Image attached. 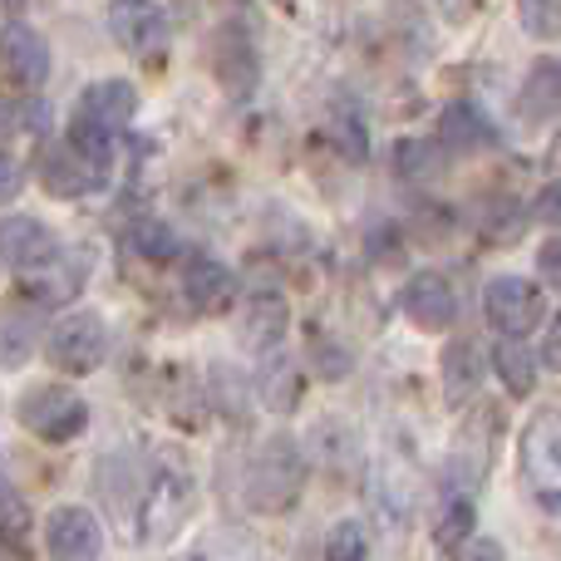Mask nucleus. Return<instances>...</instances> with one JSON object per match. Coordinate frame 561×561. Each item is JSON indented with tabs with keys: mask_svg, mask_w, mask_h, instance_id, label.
<instances>
[{
	"mask_svg": "<svg viewBox=\"0 0 561 561\" xmlns=\"http://www.w3.org/2000/svg\"><path fill=\"white\" fill-rule=\"evenodd\" d=\"M493 369H497V385H507L513 399H527L537 389V355L523 345V335H497Z\"/></svg>",
	"mask_w": 561,
	"mask_h": 561,
	"instance_id": "aec40b11",
	"label": "nucleus"
},
{
	"mask_svg": "<svg viewBox=\"0 0 561 561\" xmlns=\"http://www.w3.org/2000/svg\"><path fill=\"white\" fill-rule=\"evenodd\" d=\"M483 310H488V320H493L497 335H523L527 340L537 325H542L547 296L523 276H497V280H488V290H483Z\"/></svg>",
	"mask_w": 561,
	"mask_h": 561,
	"instance_id": "423d86ee",
	"label": "nucleus"
},
{
	"mask_svg": "<svg viewBox=\"0 0 561 561\" xmlns=\"http://www.w3.org/2000/svg\"><path fill=\"white\" fill-rule=\"evenodd\" d=\"M300 394H306V379H300V365H290V359H272V365L256 375V399H262L272 414H296Z\"/></svg>",
	"mask_w": 561,
	"mask_h": 561,
	"instance_id": "412c9836",
	"label": "nucleus"
},
{
	"mask_svg": "<svg viewBox=\"0 0 561 561\" xmlns=\"http://www.w3.org/2000/svg\"><path fill=\"white\" fill-rule=\"evenodd\" d=\"M517 20L533 39H561V0H517Z\"/></svg>",
	"mask_w": 561,
	"mask_h": 561,
	"instance_id": "b1692460",
	"label": "nucleus"
},
{
	"mask_svg": "<svg viewBox=\"0 0 561 561\" xmlns=\"http://www.w3.org/2000/svg\"><path fill=\"white\" fill-rule=\"evenodd\" d=\"M0 79L10 89H39L49 79V45L25 20H10L0 30Z\"/></svg>",
	"mask_w": 561,
	"mask_h": 561,
	"instance_id": "6e6552de",
	"label": "nucleus"
},
{
	"mask_svg": "<svg viewBox=\"0 0 561 561\" xmlns=\"http://www.w3.org/2000/svg\"><path fill=\"white\" fill-rule=\"evenodd\" d=\"M134 108H138V94L128 79H99V84H89L84 99H79V114L104 124V128H114V134L134 118Z\"/></svg>",
	"mask_w": 561,
	"mask_h": 561,
	"instance_id": "f3484780",
	"label": "nucleus"
},
{
	"mask_svg": "<svg viewBox=\"0 0 561 561\" xmlns=\"http://www.w3.org/2000/svg\"><path fill=\"white\" fill-rule=\"evenodd\" d=\"M533 213H537V222H547V227H561V178H557V183H547L542 193H537Z\"/></svg>",
	"mask_w": 561,
	"mask_h": 561,
	"instance_id": "c85d7f7f",
	"label": "nucleus"
},
{
	"mask_svg": "<svg viewBox=\"0 0 561 561\" xmlns=\"http://www.w3.org/2000/svg\"><path fill=\"white\" fill-rule=\"evenodd\" d=\"M108 35L134 59H158L168 49V15L153 0H114L108 5Z\"/></svg>",
	"mask_w": 561,
	"mask_h": 561,
	"instance_id": "0eeeda50",
	"label": "nucleus"
},
{
	"mask_svg": "<svg viewBox=\"0 0 561 561\" xmlns=\"http://www.w3.org/2000/svg\"><path fill=\"white\" fill-rule=\"evenodd\" d=\"M0 5H5V10H25V0H0Z\"/></svg>",
	"mask_w": 561,
	"mask_h": 561,
	"instance_id": "473e14b6",
	"label": "nucleus"
},
{
	"mask_svg": "<svg viewBox=\"0 0 561 561\" xmlns=\"http://www.w3.org/2000/svg\"><path fill=\"white\" fill-rule=\"evenodd\" d=\"M39 330H45V310L39 300H10L0 310V369H20L39 345Z\"/></svg>",
	"mask_w": 561,
	"mask_h": 561,
	"instance_id": "ddd939ff",
	"label": "nucleus"
},
{
	"mask_svg": "<svg viewBox=\"0 0 561 561\" xmlns=\"http://www.w3.org/2000/svg\"><path fill=\"white\" fill-rule=\"evenodd\" d=\"M134 247L144 256H153V262H173V256H178V237L168 232L163 222H138L134 227Z\"/></svg>",
	"mask_w": 561,
	"mask_h": 561,
	"instance_id": "a878e982",
	"label": "nucleus"
},
{
	"mask_svg": "<svg viewBox=\"0 0 561 561\" xmlns=\"http://www.w3.org/2000/svg\"><path fill=\"white\" fill-rule=\"evenodd\" d=\"M523 488L542 517L561 523V409H537L523 434Z\"/></svg>",
	"mask_w": 561,
	"mask_h": 561,
	"instance_id": "f03ea898",
	"label": "nucleus"
},
{
	"mask_svg": "<svg viewBox=\"0 0 561 561\" xmlns=\"http://www.w3.org/2000/svg\"><path fill=\"white\" fill-rule=\"evenodd\" d=\"M286 325H290V310L276 290H256L252 300L242 306V345L256 350V355H272V350L286 340Z\"/></svg>",
	"mask_w": 561,
	"mask_h": 561,
	"instance_id": "4468645a",
	"label": "nucleus"
},
{
	"mask_svg": "<svg viewBox=\"0 0 561 561\" xmlns=\"http://www.w3.org/2000/svg\"><path fill=\"white\" fill-rule=\"evenodd\" d=\"M537 272H542V280L552 290H561V237H552V242L537 252Z\"/></svg>",
	"mask_w": 561,
	"mask_h": 561,
	"instance_id": "c756f323",
	"label": "nucleus"
},
{
	"mask_svg": "<svg viewBox=\"0 0 561 561\" xmlns=\"http://www.w3.org/2000/svg\"><path fill=\"white\" fill-rule=\"evenodd\" d=\"M15 193H20V163L10 153H0V203H10Z\"/></svg>",
	"mask_w": 561,
	"mask_h": 561,
	"instance_id": "7c9ffc66",
	"label": "nucleus"
},
{
	"mask_svg": "<svg viewBox=\"0 0 561 561\" xmlns=\"http://www.w3.org/2000/svg\"><path fill=\"white\" fill-rule=\"evenodd\" d=\"M15 414L39 444H75L89 428V404L69 385H35Z\"/></svg>",
	"mask_w": 561,
	"mask_h": 561,
	"instance_id": "7ed1b4c3",
	"label": "nucleus"
},
{
	"mask_svg": "<svg viewBox=\"0 0 561 561\" xmlns=\"http://www.w3.org/2000/svg\"><path fill=\"white\" fill-rule=\"evenodd\" d=\"M256 75H262V65H256L252 39L237 25H227L222 35H217V79H222V89L232 99H247L256 89Z\"/></svg>",
	"mask_w": 561,
	"mask_h": 561,
	"instance_id": "2eb2a0df",
	"label": "nucleus"
},
{
	"mask_svg": "<svg viewBox=\"0 0 561 561\" xmlns=\"http://www.w3.org/2000/svg\"><path fill=\"white\" fill-rule=\"evenodd\" d=\"M369 557V537L359 523H335L325 533V561H365Z\"/></svg>",
	"mask_w": 561,
	"mask_h": 561,
	"instance_id": "393cba45",
	"label": "nucleus"
},
{
	"mask_svg": "<svg viewBox=\"0 0 561 561\" xmlns=\"http://www.w3.org/2000/svg\"><path fill=\"white\" fill-rule=\"evenodd\" d=\"M463 537H473V503H468V497H448L444 513H438V523H434V542L458 547Z\"/></svg>",
	"mask_w": 561,
	"mask_h": 561,
	"instance_id": "5701e85b",
	"label": "nucleus"
},
{
	"mask_svg": "<svg viewBox=\"0 0 561 561\" xmlns=\"http://www.w3.org/2000/svg\"><path fill=\"white\" fill-rule=\"evenodd\" d=\"M104 173H108V168L94 163L89 153H79L69 138L49 148L45 163H39V178H45V193L49 197H84V193H94V187L104 183Z\"/></svg>",
	"mask_w": 561,
	"mask_h": 561,
	"instance_id": "f8f14e48",
	"label": "nucleus"
},
{
	"mask_svg": "<svg viewBox=\"0 0 561 561\" xmlns=\"http://www.w3.org/2000/svg\"><path fill=\"white\" fill-rule=\"evenodd\" d=\"M542 365L547 369H561V316L547 325V340H542Z\"/></svg>",
	"mask_w": 561,
	"mask_h": 561,
	"instance_id": "2f4dec72",
	"label": "nucleus"
},
{
	"mask_svg": "<svg viewBox=\"0 0 561 561\" xmlns=\"http://www.w3.org/2000/svg\"><path fill=\"white\" fill-rule=\"evenodd\" d=\"M454 561H507V552H503V542H497V537H463Z\"/></svg>",
	"mask_w": 561,
	"mask_h": 561,
	"instance_id": "cd10ccee",
	"label": "nucleus"
},
{
	"mask_svg": "<svg viewBox=\"0 0 561 561\" xmlns=\"http://www.w3.org/2000/svg\"><path fill=\"white\" fill-rule=\"evenodd\" d=\"M478 385H483V350H478V340H454V345L444 350V394L448 404H468V399L478 394Z\"/></svg>",
	"mask_w": 561,
	"mask_h": 561,
	"instance_id": "a211bd4d",
	"label": "nucleus"
},
{
	"mask_svg": "<svg viewBox=\"0 0 561 561\" xmlns=\"http://www.w3.org/2000/svg\"><path fill=\"white\" fill-rule=\"evenodd\" d=\"M399 306H404L409 325L428 330V335H438V330H448V325L458 320V296H454V286H448V280L438 276V272L409 276V286H404V296H399Z\"/></svg>",
	"mask_w": 561,
	"mask_h": 561,
	"instance_id": "9d476101",
	"label": "nucleus"
},
{
	"mask_svg": "<svg viewBox=\"0 0 561 561\" xmlns=\"http://www.w3.org/2000/svg\"><path fill=\"white\" fill-rule=\"evenodd\" d=\"M49 561H99L104 557V527L84 507H55L45 523Z\"/></svg>",
	"mask_w": 561,
	"mask_h": 561,
	"instance_id": "1a4fd4ad",
	"label": "nucleus"
},
{
	"mask_svg": "<svg viewBox=\"0 0 561 561\" xmlns=\"http://www.w3.org/2000/svg\"><path fill=\"white\" fill-rule=\"evenodd\" d=\"M45 355L65 375H94L108 359V330L94 310H69L65 320H55V330L45 335Z\"/></svg>",
	"mask_w": 561,
	"mask_h": 561,
	"instance_id": "20e7f679",
	"label": "nucleus"
},
{
	"mask_svg": "<svg viewBox=\"0 0 561 561\" xmlns=\"http://www.w3.org/2000/svg\"><path fill=\"white\" fill-rule=\"evenodd\" d=\"M59 256V242L39 217H5L0 222V262L15 272H45Z\"/></svg>",
	"mask_w": 561,
	"mask_h": 561,
	"instance_id": "9b49d317",
	"label": "nucleus"
},
{
	"mask_svg": "<svg viewBox=\"0 0 561 561\" xmlns=\"http://www.w3.org/2000/svg\"><path fill=\"white\" fill-rule=\"evenodd\" d=\"M187 513H193V478H187V468L163 458V463L153 468V478H148L138 533H144V542H168V537L183 527Z\"/></svg>",
	"mask_w": 561,
	"mask_h": 561,
	"instance_id": "39448f33",
	"label": "nucleus"
},
{
	"mask_svg": "<svg viewBox=\"0 0 561 561\" xmlns=\"http://www.w3.org/2000/svg\"><path fill=\"white\" fill-rule=\"evenodd\" d=\"M438 138H444V148H454V153H478V148H493V124L483 118V108L473 104H448L444 118H438Z\"/></svg>",
	"mask_w": 561,
	"mask_h": 561,
	"instance_id": "6ab92c4d",
	"label": "nucleus"
},
{
	"mask_svg": "<svg viewBox=\"0 0 561 561\" xmlns=\"http://www.w3.org/2000/svg\"><path fill=\"white\" fill-rule=\"evenodd\" d=\"M300 488H306V458L300 444L290 434H272L262 448L252 454L242 473V503L262 517H280L296 507Z\"/></svg>",
	"mask_w": 561,
	"mask_h": 561,
	"instance_id": "f257e3e1",
	"label": "nucleus"
},
{
	"mask_svg": "<svg viewBox=\"0 0 561 561\" xmlns=\"http://www.w3.org/2000/svg\"><path fill=\"white\" fill-rule=\"evenodd\" d=\"M25 527H30L25 497L15 493V483H10V478H0V537H25Z\"/></svg>",
	"mask_w": 561,
	"mask_h": 561,
	"instance_id": "bb28decb",
	"label": "nucleus"
},
{
	"mask_svg": "<svg viewBox=\"0 0 561 561\" xmlns=\"http://www.w3.org/2000/svg\"><path fill=\"white\" fill-rule=\"evenodd\" d=\"M183 290H187V300H193L197 310H207V316H217V310H227L232 306V296H237V272L232 266H222V262H193L183 272Z\"/></svg>",
	"mask_w": 561,
	"mask_h": 561,
	"instance_id": "dca6fc26",
	"label": "nucleus"
},
{
	"mask_svg": "<svg viewBox=\"0 0 561 561\" xmlns=\"http://www.w3.org/2000/svg\"><path fill=\"white\" fill-rule=\"evenodd\" d=\"M394 163H399V173H404L409 183H428V178L444 173V148L424 144V138H404L399 153H394Z\"/></svg>",
	"mask_w": 561,
	"mask_h": 561,
	"instance_id": "4be33fe9",
	"label": "nucleus"
}]
</instances>
